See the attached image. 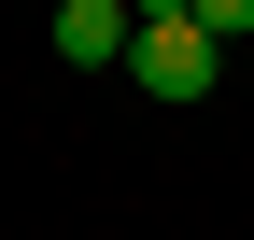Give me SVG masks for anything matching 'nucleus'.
<instances>
[{
	"label": "nucleus",
	"instance_id": "obj_1",
	"mask_svg": "<svg viewBox=\"0 0 254 240\" xmlns=\"http://www.w3.org/2000/svg\"><path fill=\"white\" fill-rule=\"evenodd\" d=\"M127 71H141V99H212V28H198V14L141 28V43H127Z\"/></svg>",
	"mask_w": 254,
	"mask_h": 240
},
{
	"label": "nucleus",
	"instance_id": "obj_2",
	"mask_svg": "<svg viewBox=\"0 0 254 240\" xmlns=\"http://www.w3.org/2000/svg\"><path fill=\"white\" fill-rule=\"evenodd\" d=\"M127 43H141V14H127V0H57V57H71V71H113Z\"/></svg>",
	"mask_w": 254,
	"mask_h": 240
},
{
	"label": "nucleus",
	"instance_id": "obj_3",
	"mask_svg": "<svg viewBox=\"0 0 254 240\" xmlns=\"http://www.w3.org/2000/svg\"><path fill=\"white\" fill-rule=\"evenodd\" d=\"M198 28H212V43H240V28H254V0H198Z\"/></svg>",
	"mask_w": 254,
	"mask_h": 240
},
{
	"label": "nucleus",
	"instance_id": "obj_4",
	"mask_svg": "<svg viewBox=\"0 0 254 240\" xmlns=\"http://www.w3.org/2000/svg\"><path fill=\"white\" fill-rule=\"evenodd\" d=\"M127 14H141V28H170V14H198V0H127Z\"/></svg>",
	"mask_w": 254,
	"mask_h": 240
}]
</instances>
